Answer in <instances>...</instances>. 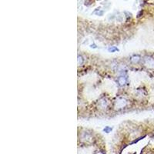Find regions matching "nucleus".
I'll return each instance as SVG.
<instances>
[{"mask_svg": "<svg viewBox=\"0 0 154 154\" xmlns=\"http://www.w3.org/2000/svg\"><path fill=\"white\" fill-rule=\"evenodd\" d=\"M118 50H119V49H118L117 48L113 47V46H112V47L109 48V51L111 52H116V51H118Z\"/></svg>", "mask_w": 154, "mask_h": 154, "instance_id": "f257e3e1", "label": "nucleus"}, {"mask_svg": "<svg viewBox=\"0 0 154 154\" xmlns=\"http://www.w3.org/2000/svg\"><path fill=\"white\" fill-rule=\"evenodd\" d=\"M112 130V128H110V127H109V126H106L105 129H104V132H110V131Z\"/></svg>", "mask_w": 154, "mask_h": 154, "instance_id": "f03ea898", "label": "nucleus"}, {"mask_svg": "<svg viewBox=\"0 0 154 154\" xmlns=\"http://www.w3.org/2000/svg\"><path fill=\"white\" fill-rule=\"evenodd\" d=\"M98 154H102V153H98Z\"/></svg>", "mask_w": 154, "mask_h": 154, "instance_id": "7ed1b4c3", "label": "nucleus"}]
</instances>
